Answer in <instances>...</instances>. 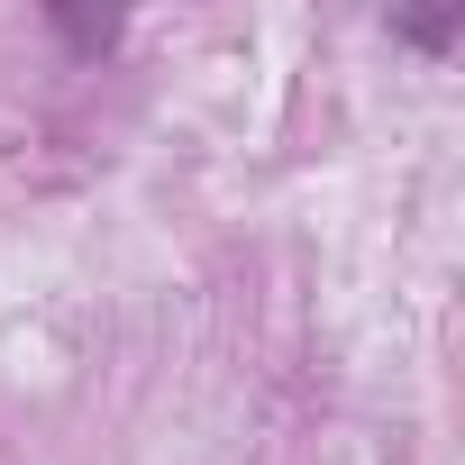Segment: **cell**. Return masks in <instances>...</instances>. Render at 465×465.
Segmentation results:
<instances>
[{"instance_id":"1","label":"cell","mask_w":465,"mask_h":465,"mask_svg":"<svg viewBox=\"0 0 465 465\" xmlns=\"http://www.w3.org/2000/svg\"><path fill=\"white\" fill-rule=\"evenodd\" d=\"M456 28H465V19H456V10H447V19H401V37H420V46H447V37H456Z\"/></svg>"}]
</instances>
